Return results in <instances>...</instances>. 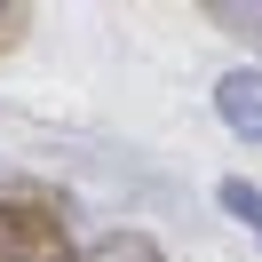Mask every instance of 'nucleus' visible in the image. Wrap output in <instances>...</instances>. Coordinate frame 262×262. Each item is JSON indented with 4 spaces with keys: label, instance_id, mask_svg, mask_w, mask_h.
Wrapping results in <instances>:
<instances>
[{
    "label": "nucleus",
    "instance_id": "obj_1",
    "mask_svg": "<svg viewBox=\"0 0 262 262\" xmlns=\"http://www.w3.org/2000/svg\"><path fill=\"white\" fill-rule=\"evenodd\" d=\"M0 262H80L64 214L40 199H0Z\"/></svg>",
    "mask_w": 262,
    "mask_h": 262
},
{
    "label": "nucleus",
    "instance_id": "obj_6",
    "mask_svg": "<svg viewBox=\"0 0 262 262\" xmlns=\"http://www.w3.org/2000/svg\"><path fill=\"white\" fill-rule=\"evenodd\" d=\"M24 32H32V8H24V0H8V8H0V56L16 48Z\"/></svg>",
    "mask_w": 262,
    "mask_h": 262
},
{
    "label": "nucleus",
    "instance_id": "obj_3",
    "mask_svg": "<svg viewBox=\"0 0 262 262\" xmlns=\"http://www.w3.org/2000/svg\"><path fill=\"white\" fill-rule=\"evenodd\" d=\"M207 24L230 32V40H246V48L262 56V8H254V0H207Z\"/></svg>",
    "mask_w": 262,
    "mask_h": 262
},
{
    "label": "nucleus",
    "instance_id": "obj_2",
    "mask_svg": "<svg viewBox=\"0 0 262 262\" xmlns=\"http://www.w3.org/2000/svg\"><path fill=\"white\" fill-rule=\"evenodd\" d=\"M214 112L238 143H262V64H230L214 80Z\"/></svg>",
    "mask_w": 262,
    "mask_h": 262
},
{
    "label": "nucleus",
    "instance_id": "obj_5",
    "mask_svg": "<svg viewBox=\"0 0 262 262\" xmlns=\"http://www.w3.org/2000/svg\"><path fill=\"white\" fill-rule=\"evenodd\" d=\"M214 207H223L230 223H246V230L262 238V191H254L246 175H223V183H214Z\"/></svg>",
    "mask_w": 262,
    "mask_h": 262
},
{
    "label": "nucleus",
    "instance_id": "obj_4",
    "mask_svg": "<svg viewBox=\"0 0 262 262\" xmlns=\"http://www.w3.org/2000/svg\"><path fill=\"white\" fill-rule=\"evenodd\" d=\"M80 262H167V254H159V238H151V230H112V238H96Z\"/></svg>",
    "mask_w": 262,
    "mask_h": 262
}]
</instances>
